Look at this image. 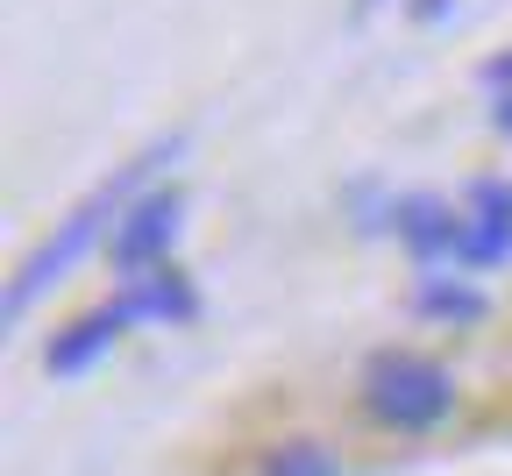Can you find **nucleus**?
<instances>
[{
  "instance_id": "2",
  "label": "nucleus",
  "mask_w": 512,
  "mask_h": 476,
  "mask_svg": "<svg viewBox=\"0 0 512 476\" xmlns=\"http://www.w3.org/2000/svg\"><path fill=\"white\" fill-rule=\"evenodd\" d=\"M370 413L384 420V427H434L441 413H448V398H456V384H448V370L441 363H427V356H406V349H392V356H377L370 363Z\"/></svg>"
},
{
  "instance_id": "8",
  "label": "nucleus",
  "mask_w": 512,
  "mask_h": 476,
  "mask_svg": "<svg viewBox=\"0 0 512 476\" xmlns=\"http://www.w3.org/2000/svg\"><path fill=\"white\" fill-rule=\"evenodd\" d=\"M413 306L434 313V320H477V313H484V299H477L470 285H456V278H420Z\"/></svg>"
},
{
  "instance_id": "3",
  "label": "nucleus",
  "mask_w": 512,
  "mask_h": 476,
  "mask_svg": "<svg viewBox=\"0 0 512 476\" xmlns=\"http://www.w3.org/2000/svg\"><path fill=\"white\" fill-rule=\"evenodd\" d=\"M185 228V199L178 192H136L128 199V214L114 228V263H121V278H136V270H157L164 249L178 242Z\"/></svg>"
},
{
  "instance_id": "7",
  "label": "nucleus",
  "mask_w": 512,
  "mask_h": 476,
  "mask_svg": "<svg viewBox=\"0 0 512 476\" xmlns=\"http://www.w3.org/2000/svg\"><path fill=\"white\" fill-rule=\"evenodd\" d=\"M399 235L420 263H441V256H463V221L441 207V199H406L399 207Z\"/></svg>"
},
{
  "instance_id": "11",
  "label": "nucleus",
  "mask_w": 512,
  "mask_h": 476,
  "mask_svg": "<svg viewBox=\"0 0 512 476\" xmlns=\"http://www.w3.org/2000/svg\"><path fill=\"white\" fill-rule=\"evenodd\" d=\"M498 128H505V135H512V100H505V107H498Z\"/></svg>"
},
{
  "instance_id": "9",
  "label": "nucleus",
  "mask_w": 512,
  "mask_h": 476,
  "mask_svg": "<svg viewBox=\"0 0 512 476\" xmlns=\"http://www.w3.org/2000/svg\"><path fill=\"white\" fill-rule=\"evenodd\" d=\"M264 476H342V469H335V455L320 441H278L271 462H264Z\"/></svg>"
},
{
  "instance_id": "6",
  "label": "nucleus",
  "mask_w": 512,
  "mask_h": 476,
  "mask_svg": "<svg viewBox=\"0 0 512 476\" xmlns=\"http://www.w3.org/2000/svg\"><path fill=\"white\" fill-rule=\"evenodd\" d=\"M114 306H121L128 320H192V306H200V299H192V285L178 278L171 263H157V270H136V278L121 285Z\"/></svg>"
},
{
  "instance_id": "4",
  "label": "nucleus",
  "mask_w": 512,
  "mask_h": 476,
  "mask_svg": "<svg viewBox=\"0 0 512 476\" xmlns=\"http://www.w3.org/2000/svg\"><path fill=\"white\" fill-rule=\"evenodd\" d=\"M512 256V185L505 178H477L470 185V221H463V256L470 270H491Z\"/></svg>"
},
{
  "instance_id": "5",
  "label": "nucleus",
  "mask_w": 512,
  "mask_h": 476,
  "mask_svg": "<svg viewBox=\"0 0 512 476\" xmlns=\"http://www.w3.org/2000/svg\"><path fill=\"white\" fill-rule=\"evenodd\" d=\"M128 327V313L121 306H100V313H86V320H72V327H64L57 334V342H50V377H79V370H93L107 349H114V334Z\"/></svg>"
},
{
  "instance_id": "1",
  "label": "nucleus",
  "mask_w": 512,
  "mask_h": 476,
  "mask_svg": "<svg viewBox=\"0 0 512 476\" xmlns=\"http://www.w3.org/2000/svg\"><path fill=\"white\" fill-rule=\"evenodd\" d=\"M178 150H185V135H164L157 150H143L136 164H121L93 199H79V207L64 214V228H57V235H50V242L15 270V285H8V320H22V313H29V306H36V299H43V292H50V285H57L64 270H72V263H79L107 228H121V214H114V207H121V199H136V192H143V178H157Z\"/></svg>"
},
{
  "instance_id": "10",
  "label": "nucleus",
  "mask_w": 512,
  "mask_h": 476,
  "mask_svg": "<svg viewBox=\"0 0 512 476\" xmlns=\"http://www.w3.org/2000/svg\"><path fill=\"white\" fill-rule=\"evenodd\" d=\"M484 86H512V50H505V57H491V64H484Z\"/></svg>"
}]
</instances>
